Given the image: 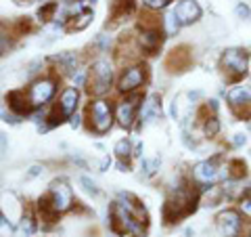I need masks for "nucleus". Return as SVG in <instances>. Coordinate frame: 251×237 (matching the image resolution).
Here are the masks:
<instances>
[{
  "label": "nucleus",
  "mask_w": 251,
  "mask_h": 237,
  "mask_svg": "<svg viewBox=\"0 0 251 237\" xmlns=\"http://www.w3.org/2000/svg\"><path fill=\"white\" fill-rule=\"evenodd\" d=\"M172 13H174L176 21L180 23V28L193 26V23H197L201 19V6L197 0H180L174 9H172Z\"/></svg>",
  "instance_id": "obj_16"
},
{
  "label": "nucleus",
  "mask_w": 251,
  "mask_h": 237,
  "mask_svg": "<svg viewBox=\"0 0 251 237\" xmlns=\"http://www.w3.org/2000/svg\"><path fill=\"white\" fill-rule=\"evenodd\" d=\"M143 4L147 6L149 11H161V9H166V6L170 4V0H143Z\"/></svg>",
  "instance_id": "obj_33"
},
{
  "label": "nucleus",
  "mask_w": 251,
  "mask_h": 237,
  "mask_svg": "<svg viewBox=\"0 0 251 237\" xmlns=\"http://www.w3.org/2000/svg\"><path fill=\"white\" fill-rule=\"evenodd\" d=\"M134 0H113V4H111V11H109V19L105 26L109 30H113L117 28L120 23L124 21H128V17H132L134 15Z\"/></svg>",
  "instance_id": "obj_18"
},
{
  "label": "nucleus",
  "mask_w": 251,
  "mask_h": 237,
  "mask_svg": "<svg viewBox=\"0 0 251 237\" xmlns=\"http://www.w3.org/2000/svg\"><path fill=\"white\" fill-rule=\"evenodd\" d=\"M113 153L117 155V160H126V162H130V157L134 155V149H132V143H130L128 139H122V141H117V143H115Z\"/></svg>",
  "instance_id": "obj_28"
},
{
  "label": "nucleus",
  "mask_w": 251,
  "mask_h": 237,
  "mask_svg": "<svg viewBox=\"0 0 251 237\" xmlns=\"http://www.w3.org/2000/svg\"><path fill=\"white\" fill-rule=\"evenodd\" d=\"M237 237H251V220H243V225H241V231Z\"/></svg>",
  "instance_id": "obj_38"
},
{
  "label": "nucleus",
  "mask_w": 251,
  "mask_h": 237,
  "mask_svg": "<svg viewBox=\"0 0 251 237\" xmlns=\"http://www.w3.org/2000/svg\"><path fill=\"white\" fill-rule=\"evenodd\" d=\"M163 40H166L163 30H159V31H140V34L136 36V42L140 46V51H143V55H157L161 49Z\"/></svg>",
  "instance_id": "obj_20"
},
{
  "label": "nucleus",
  "mask_w": 251,
  "mask_h": 237,
  "mask_svg": "<svg viewBox=\"0 0 251 237\" xmlns=\"http://www.w3.org/2000/svg\"><path fill=\"white\" fill-rule=\"evenodd\" d=\"M149 78V69L145 65H140V63H136V65H130L126 67L120 80H117V90L124 92V94H132V92H138V89H143L145 82Z\"/></svg>",
  "instance_id": "obj_12"
},
{
  "label": "nucleus",
  "mask_w": 251,
  "mask_h": 237,
  "mask_svg": "<svg viewBox=\"0 0 251 237\" xmlns=\"http://www.w3.org/2000/svg\"><path fill=\"white\" fill-rule=\"evenodd\" d=\"M6 107L13 112V116L23 118V116H29L34 112V105L29 103V97H27V90H11L6 94Z\"/></svg>",
  "instance_id": "obj_19"
},
{
  "label": "nucleus",
  "mask_w": 251,
  "mask_h": 237,
  "mask_svg": "<svg viewBox=\"0 0 251 237\" xmlns=\"http://www.w3.org/2000/svg\"><path fill=\"white\" fill-rule=\"evenodd\" d=\"M247 177V164L234 157V160L228 162V180H241Z\"/></svg>",
  "instance_id": "obj_25"
},
{
  "label": "nucleus",
  "mask_w": 251,
  "mask_h": 237,
  "mask_svg": "<svg viewBox=\"0 0 251 237\" xmlns=\"http://www.w3.org/2000/svg\"><path fill=\"white\" fill-rule=\"evenodd\" d=\"M17 231L23 237H31V235H34V231H36V218H34V214H31L29 210H25L23 218L17 223Z\"/></svg>",
  "instance_id": "obj_26"
},
{
  "label": "nucleus",
  "mask_w": 251,
  "mask_h": 237,
  "mask_svg": "<svg viewBox=\"0 0 251 237\" xmlns=\"http://www.w3.org/2000/svg\"><path fill=\"white\" fill-rule=\"evenodd\" d=\"M239 210H241V214H243V216H247V218L251 220V197H247V195H243V197H241Z\"/></svg>",
  "instance_id": "obj_34"
},
{
  "label": "nucleus",
  "mask_w": 251,
  "mask_h": 237,
  "mask_svg": "<svg viewBox=\"0 0 251 237\" xmlns=\"http://www.w3.org/2000/svg\"><path fill=\"white\" fill-rule=\"evenodd\" d=\"M163 28H166V31L168 34H176V31L180 30V23L176 21V17H174V13H168L166 17H163Z\"/></svg>",
  "instance_id": "obj_31"
},
{
  "label": "nucleus",
  "mask_w": 251,
  "mask_h": 237,
  "mask_svg": "<svg viewBox=\"0 0 251 237\" xmlns=\"http://www.w3.org/2000/svg\"><path fill=\"white\" fill-rule=\"evenodd\" d=\"M199 197L201 191L195 183H184L178 185V189H172L170 197L163 204V220H166V225H174L180 223L182 218L191 216L197 210Z\"/></svg>",
  "instance_id": "obj_3"
},
{
  "label": "nucleus",
  "mask_w": 251,
  "mask_h": 237,
  "mask_svg": "<svg viewBox=\"0 0 251 237\" xmlns=\"http://www.w3.org/2000/svg\"><path fill=\"white\" fill-rule=\"evenodd\" d=\"M159 116H161V97L157 92H153V94H149L145 99V103L140 105L138 118H140V122H153Z\"/></svg>",
  "instance_id": "obj_21"
},
{
  "label": "nucleus",
  "mask_w": 251,
  "mask_h": 237,
  "mask_svg": "<svg viewBox=\"0 0 251 237\" xmlns=\"http://www.w3.org/2000/svg\"><path fill=\"white\" fill-rule=\"evenodd\" d=\"M54 94H57V78L54 76H38L27 86V97L34 109L49 105Z\"/></svg>",
  "instance_id": "obj_9"
},
{
  "label": "nucleus",
  "mask_w": 251,
  "mask_h": 237,
  "mask_svg": "<svg viewBox=\"0 0 251 237\" xmlns=\"http://www.w3.org/2000/svg\"><path fill=\"white\" fill-rule=\"evenodd\" d=\"M75 206L74 191L65 180H52L46 195L38 200V218L44 223H54L61 214H65Z\"/></svg>",
  "instance_id": "obj_2"
},
{
  "label": "nucleus",
  "mask_w": 251,
  "mask_h": 237,
  "mask_svg": "<svg viewBox=\"0 0 251 237\" xmlns=\"http://www.w3.org/2000/svg\"><path fill=\"white\" fill-rule=\"evenodd\" d=\"M163 30V17L157 11H143L138 15V31H159Z\"/></svg>",
  "instance_id": "obj_23"
},
{
  "label": "nucleus",
  "mask_w": 251,
  "mask_h": 237,
  "mask_svg": "<svg viewBox=\"0 0 251 237\" xmlns=\"http://www.w3.org/2000/svg\"><path fill=\"white\" fill-rule=\"evenodd\" d=\"M117 168H120L122 172H128V170H130V162H126V160H117Z\"/></svg>",
  "instance_id": "obj_40"
},
{
  "label": "nucleus",
  "mask_w": 251,
  "mask_h": 237,
  "mask_svg": "<svg viewBox=\"0 0 251 237\" xmlns=\"http://www.w3.org/2000/svg\"><path fill=\"white\" fill-rule=\"evenodd\" d=\"M140 55H143V51H140V46L136 42V38L132 34H126L120 38V42H117L115 46V61L117 65L122 67H130V65H136Z\"/></svg>",
  "instance_id": "obj_14"
},
{
  "label": "nucleus",
  "mask_w": 251,
  "mask_h": 237,
  "mask_svg": "<svg viewBox=\"0 0 251 237\" xmlns=\"http://www.w3.org/2000/svg\"><path fill=\"white\" fill-rule=\"evenodd\" d=\"M109 225L120 237H147L149 214L140 200L132 193H120L109 208Z\"/></svg>",
  "instance_id": "obj_1"
},
{
  "label": "nucleus",
  "mask_w": 251,
  "mask_h": 237,
  "mask_svg": "<svg viewBox=\"0 0 251 237\" xmlns=\"http://www.w3.org/2000/svg\"><path fill=\"white\" fill-rule=\"evenodd\" d=\"M216 225L224 237H237L243 225V214L237 208H226L216 216Z\"/></svg>",
  "instance_id": "obj_15"
},
{
  "label": "nucleus",
  "mask_w": 251,
  "mask_h": 237,
  "mask_svg": "<svg viewBox=\"0 0 251 237\" xmlns=\"http://www.w3.org/2000/svg\"><path fill=\"white\" fill-rule=\"evenodd\" d=\"M224 200H228V195H226L224 187L222 185H211L207 189H203V193L199 197V204H201V206H205V208H216Z\"/></svg>",
  "instance_id": "obj_22"
},
{
  "label": "nucleus",
  "mask_w": 251,
  "mask_h": 237,
  "mask_svg": "<svg viewBox=\"0 0 251 237\" xmlns=\"http://www.w3.org/2000/svg\"><path fill=\"white\" fill-rule=\"evenodd\" d=\"M191 65H193V51L186 44L172 49L166 55V59H163V67H166L168 74H184L191 69Z\"/></svg>",
  "instance_id": "obj_13"
},
{
  "label": "nucleus",
  "mask_w": 251,
  "mask_h": 237,
  "mask_svg": "<svg viewBox=\"0 0 251 237\" xmlns=\"http://www.w3.org/2000/svg\"><path fill=\"white\" fill-rule=\"evenodd\" d=\"M77 103H80V90H77L75 86H69V89H65L59 94L57 103L52 105L50 114L46 116L49 126H59L65 120H72V116L75 114V109H77Z\"/></svg>",
  "instance_id": "obj_8"
},
{
  "label": "nucleus",
  "mask_w": 251,
  "mask_h": 237,
  "mask_svg": "<svg viewBox=\"0 0 251 237\" xmlns=\"http://www.w3.org/2000/svg\"><path fill=\"white\" fill-rule=\"evenodd\" d=\"M42 172V166H31L29 168V172H27V178H34V177H38Z\"/></svg>",
  "instance_id": "obj_39"
},
{
  "label": "nucleus",
  "mask_w": 251,
  "mask_h": 237,
  "mask_svg": "<svg viewBox=\"0 0 251 237\" xmlns=\"http://www.w3.org/2000/svg\"><path fill=\"white\" fill-rule=\"evenodd\" d=\"M140 101H143L140 92H132V94H128V97L122 99L120 103L113 107L115 120H117V124H120L122 128L130 130L132 126H134L136 118H138V109H140Z\"/></svg>",
  "instance_id": "obj_11"
},
{
  "label": "nucleus",
  "mask_w": 251,
  "mask_h": 237,
  "mask_svg": "<svg viewBox=\"0 0 251 237\" xmlns=\"http://www.w3.org/2000/svg\"><path fill=\"white\" fill-rule=\"evenodd\" d=\"M234 15H237L239 19H249V15H251V9L245 4V2H239L237 4V9H234Z\"/></svg>",
  "instance_id": "obj_36"
},
{
  "label": "nucleus",
  "mask_w": 251,
  "mask_h": 237,
  "mask_svg": "<svg viewBox=\"0 0 251 237\" xmlns=\"http://www.w3.org/2000/svg\"><path fill=\"white\" fill-rule=\"evenodd\" d=\"M228 107L239 120H251V86L249 84H237L232 86L226 94Z\"/></svg>",
  "instance_id": "obj_10"
},
{
  "label": "nucleus",
  "mask_w": 251,
  "mask_h": 237,
  "mask_svg": "<svg viewBox=\"0 0 251 237\" xmlns=\"http://www.w3.org/2000/svg\"><path fill=\"white\" fill-rule=\"evenodd\" d=\"M115 122V112L113 105L105 99H94L86 107V126L94 134H105L111 130Z\"/></svg>",
  "instance_id": "obj_7"
},
{
  "label": "nucleus",
  "mask_w": 251,
  "mask_h": 237,
  "mask_svg": "<svg viewBox=\"0 0 251 237\" xmlns=\"http://www.w3.org/2000/svg\"><path fill=\"white\" fill-rule=\"evenodd\" d=\"M220 128H222V124H220L218 116H211V118H207V120L203 122V134H205L207 139L218 137V134H220Z\"/></svg>",
  "instance_id": "obj_29"
},
{
  "label": "nucleus",
  "mask_w": 251,
  "mask_h": 237,
  "mask_svg": "<svg viewBox=\"0 0 251 237\" xmlns=\"http://www.w3.org/2000/svg\"><path fill=\"white\" fill-rule=\"evenodd\" d=\"M15 233V225L0 212V237H13Z\"/></svg>",
  "instance_id": "obj_30"
},
{
  "label": "nucleus",
  "mask_w": 251,
  "mask_h": 237,
  "mask_svg": "<svg viewBox=\"0 0 251 237\" xmlns=\"http://www.w3.org/2000/svg\"><path fill=\"white\" fill-rule=\"evenodd\" d=\"M249 19H251V15H249Z\"/></svg>",
  "instance_id": "obj_43"
},
{
  "label": "nucleus",
  "mask_w": 251,
  "mask_h": 237,
  "mask_svg": "<svg viewBox=\"0 0 251 237\" xmlns=\"http://www.w3.org/2000/svg\"><path fill=\"white\" fill-rule=\"evenodd\" d=\"M92 19H94V13L90 9H84L80 15H75V17H72L65 23V30L67 31H82V30H86L90 26Z\"/></svg>",
  "instance_id": "obj_24"
},
{
  "label": "nucleus",
  "mask_w": 251,
  "mask_h": 237,
  "mask_svg": "<svg viewBox=\"0 0 251 237\" xmlns=\"http://www.w3.org/2000/svg\"><path fill=\"white\" fill-rule=\"evenodd\" d=\"M243 195H247V197H251V187H247V189H245V193H243Z\"/></svg>",
  "instance_id": "obj_41"
},
{
  "label": "nucleus",
  "mask_w": 251,
  "mask_h": 237,
  "mask_svg": "<svg viewBox=\"0 0 251 237\" xmlns=\"http://www.w3.org/2000/svg\"><path fill=\"white\" fill-rule=\"evenodd\" d=\"M220 69H222V76L226 82L230 84H239L243 78L247 76L249 69V55L245 49H226L220 57Z\"/></svg>",
  "instance_id": "obj_6"
},
{
  "label": "nucleus",
  "mask_w": 251,
  "mask_h": 237,
  "mask_svg": "<svg viewBox=\"0 0 251 237\" xmlns=\"http://www.w3.org/2000/svg\"><path fill=\"white\" fill-rule=\"evenodd\" d=\"M230 143H232V147H243V145H245V143H247V134H243V132H239V134H234V137H232V141H230Z\"/></svg>",
  "instance_id": "obj_37"
},
{
  "label": "nucleus",
  "mask_w": 251,
  "mask_h": 237,
  "mask_svg": "<svg viewBox=\"0 0 251 237\" xmlns=\"http://www.w3.org/2000/svg\"><path fill=\"white\" fill-rule=\"evenodd\" d=\"M80 185H84L86 191L92 193V195H99V193H100L99 187H97V183H94V180H90L88 177H80Z\"/></svg>",
  "instance_id": "obj_35"
},
{
  "label": "nucleus",
  "mask_w": 251,
  "mask_h": 237,
  "mask_svg": "<svg viewBox=\"0 0 251 237\" xmlns=\"http://www.w3.org/2000/svg\"><path fill=\"white\" fill-rule=\"evenodd\" d=\"M159 157H155V160H143V172L147 177H151V175H155L157 170H159Z\"/></svg>",
  "instance_id": "obj_32"
},
{
  "label": "nucleus",
  "mask_w": 251,
  "mask_h": 237,
  "mask_svg": "<svg viewBox=\"0 0 251 237\" xmlns=\"http://www.w3.org/2000/svg\"><path fill=\"white\" fill-rule=\"evenodd\" d=\"M59 9H61L59 2H46V4H42L40 9H38V17H40L42 23H49L52 19H57Z\"/></svg>",
  "instance_id": "obj_27"
},
{
  "label": "nucleus",
  "mask_w": 251,
  "mask_h": 237,
  "mask_svg": "<svg viewBox=\"0 0 251 237\" xmlns=\"http://www.w3.org/2000/svg\"><path fill=\"white\" fill-rule=\"evenodd\" d=\"M191 178L195 185L201 187V191L216 183H224V180H228V162H224L222 155L197 162L191 170Z\"/></svg>",
  "instance_id": "obj_4"
},
{
  "label": "nucleus",
  "mask_w": 251,
  "mask_h": 237,
  "mask_svg": "<svg viewBox=\"0 0 251 237\" xmlns=\"http://www.w3.org/2000/svg\"><path fill=\"white\" fill-rule=\"evenodd\" d=\"M113 78H115V72H113L111 63L107 59H97L90 65L88 76H86V92H88L90 97L103 99L105 94L111 90Z\"/></svg>",
  "instance_id": "obj_5"
},
{
  "label": "nucleus",
  "mask_w": 251,
  "mask_h": 237,
  "mask_svg": "<svg viewBox=\"0 0 251 237\" xmlns=\"http://www.w3.org/2000/svg\"><path fill=\"white\" fill-rule=\"evenodd\" d=\"M25 206H23V202L17 197V193H2V197H0V212L11 220V223H19V220L23 218V214H25Z\"/></svg>",
  "instance_id": "obj_17"
},
{
  "label": "nucleus",
  "mask_w": 251,
  "mask_h": 237,
  "mask_svg": "<svg viewBox=\"0 0 251 237\" xmlns=\"http://www.w3.org/2000/svg\"><path fill=\"white\" fill-rule=\"evenodd\" d=\"M4 38V30H2V26H0V40Z\"/></svg>",
  "instance_id": "obj_42"
}]
</instances>
